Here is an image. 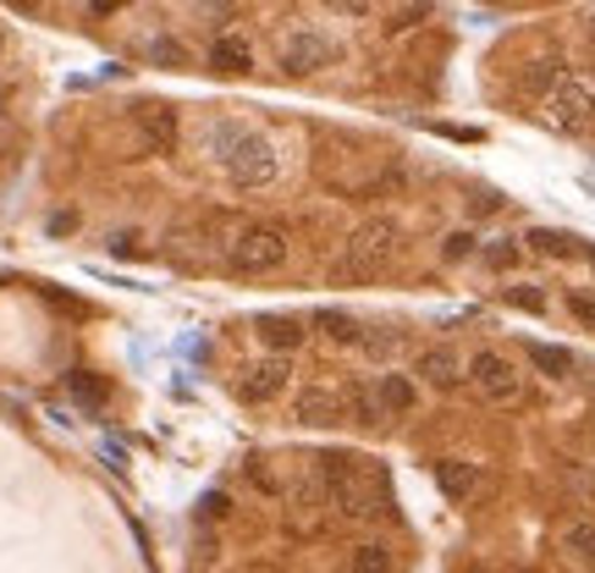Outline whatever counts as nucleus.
<instances>
[{"label": "nucleus", "instance_id": "obj_1", "mask_svg": "<svg viewBox=\"0 0 595 573\" xmlns=\"http://www.w3.org/2000/svg\"><path fill=\"white\" fill-rule=\"evenodd\" d=\"M397 254V221H364L348 243H342V260H337V282H375L386 271V260Z\"/></svg>", "mask_w": 595, "mask_h": 573}, {"label": "nucleus", "instance_id": "obj_2", "mask_svg": "<svg viewBox=\"0 0 595 573\" xmlns=\"http://www.w3.org/2000/svg\"><path fill=\"white\" fill-rule=\"evenodd\" d=\"M287 254H293V238L282 227H243L232 243V271L238 276H271L287 265Z\"/></svg>", "mask_w": 595, "mask_h": 573}, {"label": "nucleus", "instance_id": "obj_3", "mask_svg": "<svg viewBox=\"0 0 595 573\" xmlns=\"http://www.w3.org/2000/svg\"><path fill=\"white\" fill-rule=\"evenodd\" d=\"M326 485H331V502L353 518H370L381 513V480L359 469V458H326Z\"/></svg>", "mask_w": 595, "mask_h": 573}, {"label": "nucleus", "instance_id": "obj_4", "mask_svg": "<svg viewBox=\"0 0 595 573\" xmlns=\"http://www.w3.org/2000/svg\"><path fill=\"white\" fill-rule=\"evenodd\" d=\"M227 172H232V183L238 188H265V183H276V150H271V139H260V133H232V144H227Z\"/></svg>", "mask_w": 595, "mask_h": 573}, {"label": "nucleus", "instance_id": "obj_5", "mask_svg": "<svg viewBox=\"0 0 595 573\" xmlns=\"http://www.w3.org/2000/svg\"><path fill=\"white\" fill-rule=\"evenodd\" d=\"M469 381H474V392H480L485 403H518V392H524L518 364L502 359V353H491V348L469 359Z\"/></svg>", "mask_w": 595, "mask_h": 573}, {"label": "nucleus", "instance_id": "obj_6", "mask_svg": "<svg viewBox=\"0 0 595 573\" xmlns=\"http://www.w3.org/2000/svg\"><path fill=\"white\" fill-rule=\"evenodd\" d=\"M546 117H551V128H584L590 117H595V89H590V78H579V73H568L551 95H546Z\"/></svg>", "mask_w": 595, "mask_h": 573}, {"label": "nucleus", "instance_id": "obj_7", "mask_svg": "<svg viewBox=\"0 0 595 573\" xmlns=\"http://www.w3.org/2000/svg\"><path fill=\"white\" fill-rule=\"evenodd\" d=\"M331 62H337V40L320 34V29H298V34L282 40V67H287L293 78H309V73H320V67H331Z\"/></svg>", "mask_w": 595, "mask_h": 573}, {"label": "nucleus", "instance_id": "obj_8", "mask_svg": "<svg viewBox=\"0 0 595 573\" xmlns=\"http://www.w3.org/2000/svg\"><path fill=\"white\" fill-rule=\"evenodd\" d=\"M293 419H298V425L326 430V425L348 419V397H342V392H331V386H304V392L293 397Z\"/></svg>", "mask_w": 595, "mask_h": 573}, {"label": "nucleus", "instance_id": "obj_9", "mask_svg": "<svg viewBox=\"0 0 595 573\" xmlns=\"http://www.w3.org/2000/svg\"><path fill=\"white\" fill-rule=\"evenodd\" d=\"M414 375H419L425 386H436V392H452V386L469 375V364H463L452 348H425L419 364H414Z\"/></svg>", "mask_w": 595, "mask_h": 573}, {"label": "nucleus", "instance_id": "obj_10", "mask_svg": "<svg viewBox=\"0 0 595 573\" xmlns=\"http://www.w3.org/2000/svg\"><path fill=\"white\" fill-rule=\"evenodd\" d=\"M249 67H254V45H249L243 34H216V40H210V73L243 78Z\"/></svg>", "mask_w": 595, "mask_h": 573}, {"label": "nucleus", "instance_id": "obj_11", "mask_svg": "<svg viewBox=\"0 0 595 573\" xmlns=\"http://www.w3.org/2000/svg\"><path fill=\"white\" fill-rule=\"evenodd\" d=\"M282 392H287V359H265V364H254L249 381H243V397H249V403H271V397H282Z\"/></svg>", "mask_w": 595, "mask_h": 573}, {"label": "nucleus", "instance_id": "obj_12", "mask_svg": "<svg viewBox=\"0 0 595 573\" xmlns=\"http://www.w3.org/2000/svg\"><path fill=\"white\" fill-rule=\"evenodd\" d=\"M133 122L144 128L150 150H172V144H177V111H172V106H139Z\"/></svg>", "mask_w": 595, "mask_h": 573}, {"label": "nucleus", "instance_id": "obj_13", "mask_svg": "<svg viewBox=\"0 0 595 573\" xmlns=\"http://www.w3.org/2000/svg\"><path fill=\"white\" fill-rule=\"evenodd\" d=\"M562 551H568L584 573H595V524H590V518L562 524Z\"/></svg>", "mask_w": 595, "mask_h": 573}, {"label": "nucleus", "instance_id": "obj_14", "mask_svg": "<svg viewBox=\"0 0 595 573\" xmlns=\"http://www.w3.org/2000/svg\"><path fill=\"white\" fill-rule=\"evenodd\" d=\"M260 337H265V348H276V353H293V348H304V326L293 320V315H265L260 320Z\"/></svg>", "mask_w": 595, "mask_h": 573}, {"label": "nucleus", "instance_id": "obj_15", "mask_svg": "<svg viewBox=\"0 0 595 573\" xmlns=\"http://www.w3.org/2000/svg\"><path fill=\"white\" fill-rule=\"evenodd\" d=\"M375 397H381L386 419H392V414H408V408L419 403V392H414L408 375H381V381H375Z\"/></svg>", "mask_w": 595, "mask_h": 573}, {"label": "nucleus", "instance_id": "obj_16", "mask_svg": "<svg viewBox=\"0 0 595 573\" xmlns=\"http://www.w3.org/2000/svg\"><path fill=\"white\" fill-rule=\"evenodd\" d=\"M436 480H441V491H447L452 502H463V496H474V485H480V469L452 458V463H441V469H436Z\"/></svg>", "mask_w": 595, "mask_h": 573}, {"label": "nucleus", "instance_id": "obj_17", "mask_svg": "<svg viewBox=\"0 0 595 573\" xmlns=\"http://www.w3.org/2000/svg\"><path fill=\"white\" fill-rule=\"evenodd\" d=\"M529 364H535L540 375L562 381V375L573 370V353H568V348H551V342H529Z\"/></svg>", "mask_w": 595, "mask_h": 573}, {"label": "nucleus", "instance_id": "obj_18", "mask_svg": "<svg viewBox=\"0 0 595 573\" xmlns=\"http://www.w3.org/2000/svg\"><path fill=\"white\" fill-rule=\"evenodd\" d=\"M348 414H353L359 425H381V419H386V408H381L375 386H353V392H348Z\"/></svg>", "mask_w": 595, "mask_h": 573}, {"label": "nucleus", "instance_id": "obj_19", "mask_svg": "<svg viewBox=\"0 0 595 573\" xmlns=\"http://www.w3.org/2000/svg\"><path fill=\"white\" fill-rule=\"evenodd\" d=\"M348 573H392V551H386L381 540H364V546L353 551Z\"/></svg>", "mask_w": 595, "mask_h": 573}, {"label": "nucleus", "instance_id": "obj_20", "mask_svg": "<svg viewBox=\"0 0 595 573\" xmlns=\"http://www.w3.org/2000/svg\"><path fill=\"white\" fill-rule=\"evenodd\" d=\"M562 78H568V73H562V62H551V56H546V62H535V67L524 73V84H529V89H535L540 100H546V95H551V89H557Z\"/></svg>", "mask_w": 595, "mask_h": 573}, {"label": "nucleus", "instance_id": "obj_21", "mask_svg": "<svg viewBox=\"0 0 595 573\" xmlns=\"http://www.w3.org/2000/svg\"><path fill=\"white\" fill-rule=\"evenodd\" d=\"M320 326H326V337H331V342H364V331H359L348 315H320Z\"/></svg>", "mask_w": 595, "mask_h": 573}, {"label": "nucleus", "instance_id": "obj_22", "mask_svg": "<svg viewBox=\"0 0 595 573\" xmlns=\"http://www.w3.org/2000/svg\"><path fill=\"white\" fill-rule=\"evenodd\" d=\"M150 56H155L161 67H188V51H183L177 40H155V45H150Z\"/></svg>", "mask_w": 595, "mask_h": 573}, {"label": "nucleus", "instance_id": "obj_23", "mask_svg": "<svg viewBox=\"0 0 595 573\" xmlns=\"http://www.w3.org/2000/svg\"><path fill=\"white\" fill-rule=\"evenodd\" d=\"M67 386H73V397H78V403H89V408H100V403H106V386H100V381H89V375H73Z\"/></svg>", "mask_w": 595, "mask_h": 573}, {"label": "nucleus", "instance_id": "obj_24", "mask_svg": "<svg viewBox=\"0 0 595 573\" xmlns=\"http://www.w3.org/2000/svg\"><path fill=\"white\" fill-rule=\"evenodd\" d=\"M529 243H540L546 254H562V249H568V238H557V232H535Z\"/></svg>", "mask_w": 595, "mask_h": 573}, {"label": "nucleus", "instance_id": "obj_25", "mask_svg": "<svg viewBox=\"0 0 595 573\" xmlns=\"http://www.w3.org/2000/svg\"><path fill=\"white\" fill-rule=\"evenodd\" d=\"M469 249H474V238H469V232H458V238H447V260H463Z\"/></svg>", "mask_w": 595, "mask_h": 573}, {"label": "nucleus", "instance_id": "obj_26", "mask_svg": "<svg viewBox=\"0 0 595 573\" xmlns=\"http://www.w3.org/2000/svg\"><path fill=\"white\" fill-rule=\"evenodd\" d=\"M573 315H579V320H590V326H595V304H590V298H573Z\"/></svg>", "mask_w": 595, "mask_h": 573}, {"label": "nucleus", "instance_id": "obj_27", "mask_svg": "<svg viewBox=\"0 0 595 573\" xmlns=\"http://www.w3.org/2000/svg\"><path fill=\"white\" fill-rule=\"evenodd\" d=\"M590 89H595V84H590Z\"/></svg>", "mask_w": 595, "mask_h": 573}, {"label": "nucleus", "instance_id": "obj_28", "mask_svg": "<svg viewBox=\"0 0 595 573\" xmlns=\"http://www.w3.org/2000/svg\"><path fill=\"white\" fill-rule=\"evenodd\" d=\"M590 34H595V29H590Z\"/></svg>", "mask_w": 595, "mask_h": 573}]
</instances>
